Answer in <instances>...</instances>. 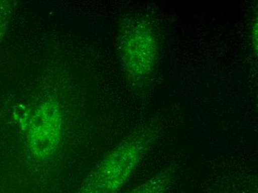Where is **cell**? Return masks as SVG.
<instances>
[{
    "label": "cell",
    "instance_id": "obj_3",
    "mask_svg": "<svg viewBox=\"0 0 258 193\" xmlns=\"http://www.w3.org/2000/svg\"><path fill=\"white\" fill-rule=\"evenodd\" d=\"M121 45L124 63L129 72L137 76L148 75L157 54V42L150 28L135 23L125 31Z\"/></svg>",
    "mask_w": 258,
    "mask_h": 193
},
{
    "label": "cell",
    "instance_id": "obj_1",
    "mask_svg": "<svg viewBox=\"0 0 258 193\" xmlns=\"http://www.w3.org/2000/svg\"><path fill=\"white\" fill-rule=\"evenodd\" d=\"M144 140L135 137L118 146L82 182L76 193H116L141 162Z\"/></svg>",
    "mask_w": 258,
    "mask_h": 193
},
{
    "label": "cell",
    "instance_id": "obj_2",
    "mask_svg": "<svg viewBox=\"0 0 258 193\" xmlns=\"http://www.w3.org/2000/svg\"><path fill=\"white\" fill-rule=\"evenodd\" d=\"M62 112L53 101L41 104L34 111L26 131L27 147L33 158L45 161L53 156L62 140Z\"/></svg>",
    "mask_w": 258,
    "mask_h": 193
},
{
    "label": "cell",
    "instance_id": "obj_4",
    "mask_svg": "<svg viewBox=\"0 0 258 193\" xmlns=\"http://www.w3.org/2000/svg\"><path fill=\"white\" fill-rule=\"evenodd\" d=\"M171 180V175L168 174L159 175L152 179L143 182L126 193H166L169 188Z\"/></svg>",
    "mask_w": 258,
    "mask_h": 193
}]
</instances>
